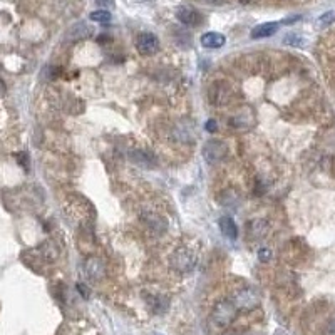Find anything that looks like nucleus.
Instances as JSON below:
<instances>
[{"instance_id": "obj_1", "label": "nucleus", "mask_w": 335, "mask_h": 335, "mask_svg": "<svg viewBox=\"0 0 335 335\" xmlns=\"http://www.w3.org/2000/svg\"><path fill=\"white\" fill-rule=\"evenodd\" d=\"M236 312H238V308L235 307V303H233L231 300L218 302L214 305L212 315H210V323H212V327L216 330L228 329L236 317Z\"/></svg>"}, {"instance_id": "obj_2", "label": "nucleus", "mask_w": 335, "mask_h": 335, "mask_svg": "<svg viewBox=\"0 0 335 335\" xmlns=\"http://www.w3.org/2000/svg\"><path fill=\"white\" fill-rule=\"evenodd\" d=\"M194 263H196V257H194L188 248L175 250L171 257H169V265H171V268L179 273L191 272V270L194 268Z\"/></svg>"}, {"instance_id": "obj_3", "label": "nucleus", "mask_w": 335, "mask_h": 335, "mask_svg": "<svg viewBox=\"0 0 335 335\" xmlns=\"http://www.w3.org/2000/svg\"><path fill=\"white\" fill-rule=\"evenodd\" d=\"M228 153V146L220 139H210L203 146V158L208 164H218L225 159Z\"/></svg>"}, {"instance_id": "obj_4", "label": "nucleus", "mask_w": 335, "mask_h": 335, "mask_svg": "<svg viewBox=\"0 0 335 335\" xmlns=\"http://www.w3.org/2000/svg\"><path fill=\"white\" fill-rule=\"evenodd\" d=\"M238 310H253L260 305V293L255 288H242L235 293L231 300Z\"/></svg>"}, {"instance_id": "obj_5", "label": "nucleus", "mask_w": 335, "mask_h": 335, "mask_svg": "<svg viewBox=\"0 0 335 335\" xmlns=\"http://www.w3.org/2000/svg\"><path fill=\"white\" fill-rule=\"evenodd\" d=\"M208 97H210V103L213 106H225V104L229 103L231 99V86L225 81H216L210 86V91H208Z\"/></svg>"}, {"instance_id": "obj_6", "label": "nucleus", "mask_w": 335, "mask_h": 335, "mask_svg": "<svg viewBox=\"0 0 335 335\" xmlns=\"http://www.w3.org/2000/svg\"><path fill=\"white\" fill-rule=\"evenodd\" d=\"M136 49L141 55H154L159 51V40L154 34H139L136 37Z\"/></svg>"}, {"instance_id": "obj_7", "label": "nucleus", "mask_w": 335, "mask_h": 335, "mask_svg": "<svg viewBox=\"0 0 335 335\" xmlns=\"http://www.w3.org/2000/svg\"><path fill=\"white\" fill-rule=\"evenodd\" d=\"M84 270H86L88 278L92 282H101L104 277H106V265H104L103 260L97 258V257H91V258L86 260Z\"/></svg>"}, {"instance_id": "obj_8", "label": "nucleus", "mask_w": 335, "mask_h": 335, "mask_svg": "<svg viewBox=\"0 0 335 335\" xmlns=\"http://www.w3.org/2000/svg\"><path fill=\"white\" fill-rule=\"evenodd\" d=\"M253 112H251L250 107H242L240 111H236L235 114L229 118V126L235 127V129L245 131L248 127L253 126Z\"/></svg>"}, {"instance_id": "obj_9", "label": "nucleus", "mask_w": 335, "mask_h": 335, "mask_svg": "<svg viewBox=\"0 0 335 335\" xmlns=\"http://www.w3.org/2000/svg\"><path fill=\"white\" fill-rule=\"evenodd\" d=\"M176 17H178V20L181 22V24L188 25V27H198L203 20L201 14H199L196 9H193V7H186V5L178 7V10H176Z\"/></svg>"}, {"instance_id": "obj_10", "label": "nucleus", "mask_w": 335, "mask_h": 335, "mask_svg": "<svg viewBox=\"0 0 335 335\" xmlns=\"http://www.w3.org/2000/svg\"><path fill=\"white\" fill-rule=\"evenodd\" d=\"M141 218H142V221H144V223L148 225V227L151 228L154 233H158V235H161V233L166 231L168 221L164 220L161 214H158V213H154V212H144V213L141 214Z\"/></svg>"}, {"instance_id": "obj_11", "label": "nucleus", "mask_w": 335, "mask_h": 335, "mask_svg": "<svg viewBox=\"0 0 335 335\" xmlns=\"http://www.w3.org/2000/svg\"><path fill=\"white\" fill-rule=\"evenodd\" d=\"M268 223L266 220H262V218H255L248 223L247 227V233L250 236V240H263L268 233Z\"/></svg>"}, {"instance_id": "obj_12", "label": "nucleus", "mask_w": 335, "mask_h": 335, "mask_svg": "<svg viewBox=\"0 0 335 335\" xmlns=\"http://www.w3.org/2000/svg\"><path fill=\"white\" fill-rule=\"evenodd\" d=\"M227 44V37L220 32H206L201 35V46L206 49H220Z\"/></svg>"}, {"instance_id": "obj_13", "label": "nucleus", "mask_w": 335, "mask_h": 335, "mask_svg": "<svg viewBox=\"0 0 335 335\" xmlns=\"http://www.w3.org/2000/svg\"><path fill=\"white\" fill-rule=\"evenodd\" d=\"M278 27H280L278 22H265V24H260L257 27H253L250 35L251 39H266V37H272L278 31Z\"/></svg>"}, {"instance_id": "obj_14", "label": "nucleus", "mask_w": 335, "mask_h": 335, "mask_svg": "<svg viewBox=\"0 0 335 335\" xmlns=\"http://www.w3.org/2000/svg\"><path fill=\"white\" fill-rule=\"evenodd\" d=\"M218 201H220V205L225 206V208H236V206L242 203V196H240V193L236 190L228 188V190L221 191Z\"/></svg>"}, {"instance_id": "obj_15", "label": "nucleus", "mask_w": 335, "mask_h": 335, "mask_svg": "<svg viewBox=\"0 0 335 335\" xmlns=\"http://www.w3.org/2000/svg\"><path fill=\"white\" fill-rule=\"evenodd\" d=\"M218 225H220V229L228 240H236L238 238V227H236L235 220L231 216H221L218 220Z\"/></svg>"}, {"instance_id": "obj_16", "label": "nucleus", "mask_w": 335, "mask_h": 335, "mask_svg": "<svg viewBox=\"0 0 335 335\" xmlns=\"http://www.w3.org/2000/svg\"><path fill=\"white\" fill-rule=\"evenodd\" d=\"M149 307L154 314H164L169 308V299L164 295H154L149 299Z\"/></svg>"}, {"instance_id": "obj_17", "label": "nucleus", "mask_w": 335, "mask_h": 335, "mask_svg": "<svg viewBox=\"0 0 335 335\" xmlns=\"http://www.w3.org/2000/svg\"><path fill=\"white\" fill-rule=\"evenodd\" d=\"M92 29L89 27V25L86 24H76L71 27V31L67 32V39L69 40H77V39H82V37H88L91 35Z\"/></svg>"}, {"instance_id": "obj_18", "label": "nucleus", "mask_w": 335, "mask_h": 335, "mask_svg": "<svg viewBox=\"0 0 335 335\" xmlns=\"http://www.w3.org/2000/svg\"><path fill=\"white\" fill-rule=\"evenodd\" d=\"M129 159H131V163L136 164V166H139V168L148 169V168L153 166L151 158H149L146 153H142V151H131L129 153Z\"/></svg>"}, {"instance_id": "obj_19", "label": "nucleus", "mask_w": 335, "mask_h": 335, "mask_svg": "<svg viewBox=\"0 0 335 335\" xmlns=\"http://www.w3.org/2000/svg\"><path fill=\"white\" fill-rule=\"evenodd\" d=\"M92 22H97V24H109L111 22V14L107 10H94L89 16Z\"/></svg>"}, {"instance_id": "obj_20", "label": "nucleus", "mask_w": 335, "mask_h": 335, "mask_svg": "<svg viewBox=\"0 0 335 335\" xmlns=\"http://www.w3.org/2000/svg\"><path fill=\"white\" fill-rule=\"evenodd\" d=\"M285 46H292V47H303L305 46V40L297 34H287V37L283 39Z\"/></svg>"}, {"instance_id": "obj_21", "label": "nucleus", "mask_w": 335, "mask_h": 335, "mask_svg": "<svg viewBox=\"0 0 335 335\" xmlns=\"http://www.w3.org/2000/svg\"><path fill=\"white\" fill-rule=\"evenodd\" d=\"M332 22H335V12L334 10H329V12L322 14V16L318 17L317 24H318V27H329Z\"/></svg>"}, {"instance_id": "obj_22", "label": "nucleus", "mask_w": 335, "mask_h": 335, "mask_svg": "<svg viewBox=\"0 0 335 335\" xmlns=\"http://www.w3.org/2000/svg\"><path fill=\"white\" fill-rule=\"evenodd\" d=\"M258 260L262 263H268L270 260H272V250H270V248H262V250H258Z\"/></svg>"}, {"instance_id": "obj_23", "label": "nucleus", "mask_w": 335, "mask_h": 335, "mask_svg": "<svg viewBox=\"0 0 335 335\" xmlns=\"http://www.w3.org/2000/svg\"><path fill=\"white\" fill-rule=\"evenodd\" d=\"M205 129L208 131V133H214V131L218 129V123L214 121V119H208L205 124Z\"/></svg>"}, {"instance_id": "obj_24", "label": "nucleus", "mask_w": 335, "mask_h": 335, "mask_svg": "<svg viewBox=\"0 0 335 335\" xmlns=\"http://www.w3.org/2000/svg\"><path fill=\"white\" fill-rule=\"evenodd\" d=\"M77 290H79V293H81L84 299H89V288L86 287V285H82V283H77Z\"/></svg>"}, {"instance_id": "obj_25", "label": "nucleus", "mask_w": 335, "mask_h": 335, "mask_svg": "<svg viewBox=\"0 0 335 335\" xmlns=\"http://www.w3.org/2000/svg\"><path fill=\"white\" fill-rule=\"evenodd\" d=\"M16 158H17V161L22 164V166L27 168V154H25V153H18Z\"/></svg>"}, {"instance_id": "obj_26", "label": "nucleus", "mask_w": 335, "mask_h": 335, "mask_svg": "<svg viewBox=\"0 0 335 335\" xmlns=\"http://www.w3.org/2000/svg\"><path fill=\"white\" fill-rule=\"evenodd\" d=\"M300 16H292V17H288V18H285V20H282V24H285V25H292V24H295L297 20H300Z\"/></svg>"}, {"instance_id": "obj_27", "label": "nucleus", "mask_w": 335, "mask_h": 335, "mask_svg": "<svg viewBox=\"0 0 335 335\" xmlns=\"http://www.w3.org/2000/svg\"><path fill=\"white\" fill-rule=\"evenodd\" d=\"M199 2L206 3V5H220V3H223L225 0H199Z\"/></svg>"}, {"instance_id": "obj_28", "label": "nucleus", "mask_w": 335, "mask_h": 335, "mask_svg": "<svg viewBox=\"0 0 335 335\" xmlns=\"http://www.w3.org/2000/svg\"><path fill=\"white\" fill-rule=\"evenodd\" d=\"M329 332L330 334H335V318H332L329 322Z\"/></svg>"}, {"instance_id": "obj_29", "label": "nucleus", "mask_w": 335, "mask_h": 335, "mask_svg": "<svg viewBox=\"0 0 335 335\" xmlns=\"http://www.w3.org/2000/svg\"><path fill=\"white\" fill-rule=\"evenodd\" d=\"M223 335H240V332H238V330H227Z\"/></svg>"}, {"instance_id": "obj_30", "label": "nucleus", "mask_w": 335, "mask_h": 335, "mask_svg": "<svg viewBox=\"0 0 335 335\" xmlns=\"http://www.w3.org/2000/svg\"><path fill=\"white\" fill-rule=\"evenodd\" d=\"M248 2H250V0H242V3H248Z\"/></svg>"}, {"instance_id": "obj_31", "label": "nucleus", "mask_w": 335, "mask_h": 335, "mask_svg": "<svg viewBox=\"0 0 335 335\" xmlns=\"http://www.w3.org/2000/svg\"><path fill=\"white\" fill-rule=\"evenodd\" d=\"M253 335H257V334H253Z\"/></svg>"}]
</instances>
